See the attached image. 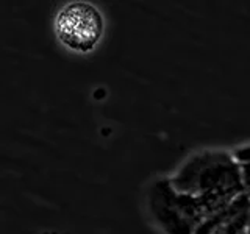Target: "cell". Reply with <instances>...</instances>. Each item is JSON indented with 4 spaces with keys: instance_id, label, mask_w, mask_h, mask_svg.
<instances>
[{
    "instance_id": "cell-1",
    "label": "cell",
    "mask_w": 250,
    "mask_h": 234,
    "mask_svg": "<svg viewBox=\"0 0 250 234\" xmlns=\"http://www.w3.org/2000/svg\"><path fill=\"white\" fill-rule=\"evenodd\" d=\"M169 179L177 191L202 200L211 215L246 194L239 164L225 150H202L189 156Z\"/></svg>"
},
{
    "instance_id": "cell-3",
    "label": "cell",
    "mask_w": 250,
    "mask_h": 234,
    "mask_svg": "<svg viewBox=\"0 0 250 234\" xmlns=\"http://www.w3.org/2000/svg\"><path fill=\"white\" fill-rule=\"evenodd\" d=\"M53 30L67 50L88 55L97 49L105 31L100 10L89 2H69L55 16Z\"/></svg>"
},
{
    "instance_id": "cell-2",
    "label": "cell",
    "mask_w": 250,
    "mask_h": 234,
    "mask_svg": "<svg viewBox=\"0 0 250 234\" xmlns=\"http://www.w3.org/2000/svg\"><path fill=\"white\" fill-rule=\"evenodd\" d=\"M147 208L164 234H195L209 217L203 201L177 191L169 176L156 179L147 192Z\"/></svg>"
},
{
    "instance_id": "cell-6",
    "label": "cell",
    "mask_w": 250,
    "mask_h": 234,
    "mask_svg": "<svg viewBox=\"0 0 250 234\" xmlns=\"http://www.w3.org/2000/svg\"><path fill=\"white\" fill-rule=\"evenodd\" d=\"M247 228H249V226H247ZM247 228H246V230H244V231H242V233H241V234H247Z\"/></svg>"
},
{
    "instance_id": "cell-5",
    "label": "cell",
    "mask_w": 250,
    "mask_h": 234,
    "mask_svg": "<svg viewBox=\"0 0 250 234\" xmlns=\"http://www.w3.org/2000/svg\"><path fill=\"white\" fill-rule=\"evenodd\" d=\"M234 158H236L241 172H242V179H244V187H246V195L250 198V145H244L233 152Z\"/></svg>"
},
{
    "instance_id": "cell-4",
    "label": "cell",
    "mask_w": 250,
    "mask_h": 234,
    "mask_svg": "<svg viewBox=\"0 0 250 234\" xmlns=\"http://www.w3.org/2000/svg\"><path fill=\"white\" fill-rule=\"evenodd\" d=\"M250 225V198L241 195L219 214L209 217L195 234H241Z\"/></svg>"
}]
</instances>
